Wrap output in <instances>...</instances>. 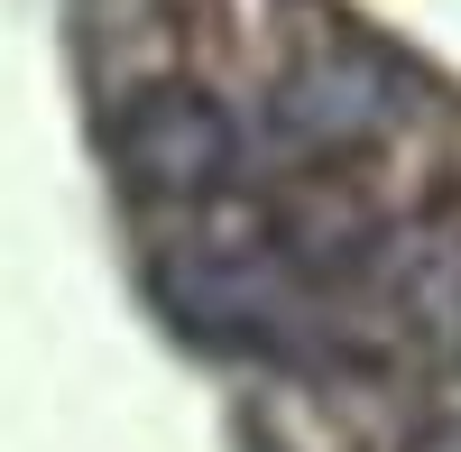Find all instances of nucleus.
<instances>
[{
    "label": "nucleus",
    "mask_w": 461,
    "mask_h": 452,
    "mask_svg": "<svg viewBox=\"0 0 461 452\" xmlns=\"http://www.w3.org/2000/svg\"><path fill=\"white\" fill-rule=\"evenodd\" d=\"M111 167L158 203H212L240 176V121L203 84H148L111 111Z\"/></svg>",
    "instance_id": "nucleus-1"
},
{
    "label": "nucleus",
    "mask_w": 461,
    "mask_h": 452,
    "mask_svg": "<svg viewBox=\"0 0 461 452\" xmlns=\"http://www.w3.org/2000/svg\"><path fill=\"white\" fill-rule=\"evenodd\" d=\"M277 130L295 148H314V158H351V148L388 139L397 130V65L369 56V47H314L277 74Z\"/></svg>",
    "instance_id": "nucleus-2"
},
{
    "label": "nucleus",
    "mask_w": 461,
    "mask_h": 452,
    "mask_svg": "<svg viewBox=\"0 0 461 452\" xmlns=\"http://www.w3.org/2000/svg\"><path fill=\"white\" fill-rule=\"evenodd\" d=\"M434 452H461V443H434Z\"/></svg>",
    "instance_id": "nucleus-3"
}]
</instances>
